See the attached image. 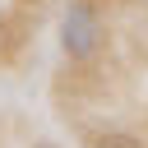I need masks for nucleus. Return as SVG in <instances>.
I'll return each instance as SVG.
<instances>
[{"label": "nucleus", "instance_id": "2", "mask_svg": "<svg viewBox=\"0 0 148 148\" xmlns=\"http://www.w3.org/2000/svg\"><path fill=\"white\" fill-rule=\"evenodd\" d=\"M88 148H148V143L134 139V134H125V130H106V134H97Z\"/></svg>", "mask_w": 148, "mask_h": 148}, {"label": "nucleus", "instance_id": "4", "mask_svg": "<svg viewBox=\"0 0 148 148\" xmlns=\"http://www.w3.org/2000/svg\"><path fill=\"white\" fill-rule=\"evenodd\" d=\"M88 5H92V0H88Z\"/></svg>", "mask_w": 148, "mask_h": 148}, {"label": "nucleus", "instance_id": "3", "mask_svg": "<svg viewBox=\"0 0 148 148\" xmlns=\"http://www.w3.org/2000/svg\"><path fill=\"white\" fill-rule=\"evenodd\" d=\"M32 148H60V143H32Z\"/></svg>", "mask_w": 148, "mask_h": 148}, {"label": "nucleus", "instance_id": "1", "mask_svg": "<svg viewBox=\"0 0 148 148\" xmlns=\"http://www.w3.org/2000/svg\"><path fill=\"white\" fill-rule=\"evenodd\" d=\"M60 46H65L69 60H92V56H97V46H102V23H97V14H92L88 0H74V5L65 9V18H60Z\"/></svg>", "mask_w": 148, "mask_h": 148}]
</instances>
